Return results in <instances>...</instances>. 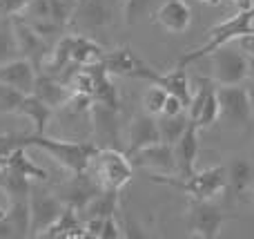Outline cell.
Instances as JSON below:
<instances>
[{"label": "cell", "instance_id": "cell-41", "mask_svg": "<svg viewBox=\"0 0 254 239\" xmlns=\"http://www.w3.org/2000/svg\"><path fill=\"white\" fill-rule=\"evenodd\" d=\"M11 237H18L16 226H13L11 219L4 215V217H0V239H11Z\"/></svg>", "mask_w": 254, "mask_h": 239}, {"label": "cell", "instance_id": "cell-5", "mask_svg": "<svg viewBox=\"0 0 254 239\" xmlns=\"http://www.w3.org/2000/svg\"><path fill=\"white\" fill-rule=\"evenodd\" d=\"M212 58V79L216 85H241L248 79V56L241 49L223 45L210 54Z\"/></svg>", "mask_w": 254, "mask_h": 239}, {"label": "cell", "instance_id": "cell-12", "mask_svg": "<svg viewBox=\"0 0 254 239\" xmlns=\"http://www.w3.org/2000/svg\"><path fill=\"white\" fill-rule=\"evenodd\" d=\"M134 163L140 168H147L149 172H163L170 174L176 172V159H174V146L170 143H154L134 155Z\"/></svg>", "mask_w": 254, "mask_h": 239}, {"label": "cell", "instance_id": "cell-35", "mask_svg": "<svg viewBox=\"0 0 254 239\" xmlns=\"http://www.w3.org/2000/svg\"><path fill=\"white\" fill-rule=\"evenodd\" d=\"M147 4H149V0H125L123 13H125V22H127V25H134V22L145 13Z\"/></svg>", "mask_w": 254, "mask_h": 239}, {"label": "cell", "instance_id": "cell-43", "mask_svg": "<svg viewBox=\"0 0 254 239\" xmlns=\"http://www.w3.org/2000/svg\"><path fill=\"white\" fill-rule=\"evenodd\" d=\"M234 4H237L239 9H250L252 4H254V0H232Z\"/></svg>", "mask_w": 254, "mask_h": 239}, {"label": "cell", "instance_id": "cell-11", "mask_svg": "<svg viewBox=\"0 0 254 239\" xmlns=\"http://www.w3.org/2000/svg\"><path fill=\"white\" fill-rule=\"evenodd\" d=\"M36 76H38V67L25 56H18L0 65V83L11 85V87L20 89L22 94L34 92Z\"/></svg>", "mask_w": 254, "mask_h": 239}, {"label": "cell", "instance_id": "cell-30", "mask_svg": "<svg viewBox=\"0 0 254 239\" xmlns=\"http://www.w3.org/2000/svg\"><path fill=\"white\" fill-rule=\"evenodd\" d=\"M4 168H11V170H18V172H22L25 177L29 179H38V181H47V172H45L43 168H38V165L34 163V161L27 157V146L18 148L16 152L11 155V159H9V163L4 165Z\"/></svg>", "mask_w": 254, "mask_h": 239}, {"label": "cell", "instance_id": "cell-4", "mask_svg": "<svg viewBox=\"0 0 254 239\" xmlns=\"http://www.w3.org/2000/svg\"><path fill=\"white\" fill-rule=\"evenodd\" d=\"M94 163H96L98 183L103 188L123 190L134 177V163H131L129 155L116 150V148H98Z\"/></svg>", "mask_w": 254, "mask_h": 239}, {"label": "cell", "instance_id": "cell-31", "mask_svg": "<svg viewBox=\"0 0 254 239\" xmlns=\"http://www.w3.org/2000/svg\"><path fill=\"white\" fill-rule=\"evenodd\" d=\"M252 181V165L246 159H234L228 168V183L234 192H243Z\"/></svg>", "mask_w": 254, "mask_h": 239}, {"label": "cell", "instance_id": "cell-42", "mask_svg": "<svg viewBox=\"0 0 254 239\" xmlns=\"http://www.w3.org/2000/svg\"><path fill=\"white\" fill-rule=\"evenodd\" d=\"M246 92H248V98H250V107H252V114H254V79L246 85Z\"/></svg>", "mask_w": 254, "mask_h": 239}, {"label": "cell", "instance_id": "cell-26", "mask_svg": "<svg viewBox=\"0 0 254 239\" xmlns=\"http://www.w3.org/2000/svg\"><path fill=\"white\" fill-rule=\"evenodd\" d=\"M119 192L121 190H112V188H101L96 195L89 199V204L83 208L85 217H110L116 215L119 208Z\"/></svg>", "mask_w": 254, "mask_h": 239}, {"label": "cell", "instance_id": "cell-44", "mask_svg": "<svg viewBox=\"0 0 254 239\" xmlns=\"http://www.w3.org/2000/svg\"><path fill=\"white\" fill-rule=\"evenodd\" d=\"M248 67H250V70H248V76L254 79V58H248Z\"/></svg>", "mask_w": 254, "mask_h": 239}, {"label": "cell", "instance_id": "cell-25", "mask_svg": "<svg viewBox=\"0 0 254 239\" xmlns=\"http://www.w3.org/2000/svg\"><path fill=\"white\" fill-rule=\"evenodd\" d=\"M0 190L7 195V199H27L31 190V179L11 168H0Z\"/></svg>", "mask_w": 254, "mask_h": 239}, {"label": "cell", "instance_id": "cell-22", "mask_svg": "<svg viewBox=\"0 0 254 239\" xmlns=\"http://www.w3.org/2000/svg\"><path fill=\"white\" fill-rule=\"evenodd\" d=\"M71 49H74V36H61L58 43L49 49L45 63L40 65L38 72H45V74L56 76L58 72H63L65 67L71 65Z\"/></svg>", "mask_w": 254, "mask_h": 239}, {"label": "cell", "instance_id": "cell-14", "mask_svg": "<svg viewBox=\"0 0 254 239\" xmlns=\"http://www.w3.org/2000/svg\"><path fill=\"white\" fill-rule=\"evenodd\" d=\"M198 132L201 130L194 123L185 130V134L174 143V159H176V174L190 177L196 172V157H198Z\"/></svg>", "mask_w": 254, "mask_h": 239}, {"label": "cell", "instance_id": "cell-2", "mask_svg": "<svg viewBox=\"0 0 254 239\" xmlns=\"http://www.w3.org/2000/svg\"><path fill=\"white\" fill-rule=\"evenodd\" d=\"M149 179H152L154 183H163V186L176 188V190L185 192V195L192 197V199L212 201L228 186V170H225L223 165H214V168L194 172V174H190V177H172V174H163V172H149Z\"/></svg>", "mask_w": 254, "mask_h": 239}, {"label": "cell", "instance_id": "cell-17", "mask_svg": "<svg viewBox=\"0 0 254 239\" xmlns=\"http://www.w3.org/2000/svg\"><path fill=\"white\" fill-rule=\"evenodd\" d=\"M34 96H38L43 103H47L49 107L58 110V107H65L67 101L71 98V89L67 87V83L58 80L56 76L45 74V72H38L34 83Z\"/></svg>", "mask_w": 254, "mask_h": 239}, {"label": "cell", "instance_id": "cell-13", "mask_svg": "<svg viewBox=\"0 0 254 239\" xmlns=\"http://www.w3.org/2000/svg\"><path fill=\"white\" fill-rule=\"evenodd\" d=\"M20 16L45 38H49L52 34H58L63 29L56 20V11H54L52 0H29L25 4V9L20 11Z\"/></svg>", "mask_w": 254, "mask_h": 239}, {"label": "cell", "instance_id": "cell-37", "mask_svg": "<svg viewBox=\"0 0 254 239\" xmlns=\"http://www.w3.org/2000/svg\"><path fill=\"white\" fill-rule=\"evenodd\" d=\"M185 110H188V105H185L179 96L167 94V101H165V105H163V114H165V116H174V114H181V112H185Z\"/></svg>", "mask_w": 254, "mask_h": 239}, {"label": "cell", "instance_id": "cell-32", "mask_svg": "<svg viewBox=\"0 0 254 239\" xmlns=\"http://www.w3.org/2000/svg\"><path fill=\"white\" fill-rule=\"evenodd\" d=\"M165 101H167V89L161 87V85H156V83H152L143 94V110L152 116H161Z\"/></svg>", "mask_w": 254, "mask_h": 239}, {"label": "cell", "instance_id": "cell-39", "mask_svg": "<svg viewBox=\"0 0 254 239\" xmlns=\"http://www.w3.org/2000/svg\"><path fill=\"white\" fill-rule=\"evenodd\" d=\"M103 217H85V237H96L101 239L103 233Z\"/></svg>", "mask_w": 254, "mask_h": 239}, {"label": "cell", "instance_id": "cell-3", "mask_svg": "<svg viewBox=\"0 0 254 239\" xmlns=\"http://www.w3.org/2000/svg\"><path fill=\"white\" fill-rule=\"evenodd\" d=\"M252 31H254V4L250 9H239V13H234L232 18H228V20L219 22L216 27H212L210 38L205 40V45H201V47L183 54V58L179 61V65L188 67L190 63L201 61V58L210 56L212 52H216L219 47L234 43L237 38H241V36H246V34H252Z\"/></svg>", "mask_w": 254, "mask_h": 239}, {"label": "cell", "instance_id": "cell-34", "mask_svg": "<svg viewBox=\"0 0 254 239\" xmlns=\"http://www.w3.org/2000/svg\"><path fill=\"white\" fill-rule=\"evenodd\" d=\"M22 146H27V134H0V168H4L11 155Z\"/></svg>", "mask_w": 254, "mask_h": 239}, {"label": "cell", "instance_id": "cell-6", "mask_svg": "<svg viewBox=\"0 0 254 239\" xmlns=\"http://www.w3.org/2000/svg\"><path fill=\"white\" fill-rule=\"evenodd\" d=\"M232 215L223 213L219 206H214L212 201L203 199H192L188 213V228L194 237L201 239H216L223 231V224Z\"/></svg>", "mask_w": 254, "mask_h": 239}, {"label": "cell", "instance_id": "cell-1", "mask_svg": "<svg viewBox=\"0 0 254 239\" xmlns=\"http://www.w3.org/2000/svg\"><path fill=\"white\" fill-rule=\"evenodd\" d=\"M34 146L38 150L47 152L56 163H61L65 170H69L71 174H83L87 172L89 163H94L98 148L94 143L87 141H65V139H54L45 134H27V148Z\"/></svg>", "mask_w": 254, "mask_h": 239}, {"label": "cell", "instance_id": "cell-21", "mask_svg": "<svg viewBox=\"0 0 254 239\" xmlns=\"http://www.w3.org/2000/svg\"><path fill=\"white\" fill-rule=\"evenodd\" d=\"M71 20H76L85 29H101L110 20V9L105 0H80Z\"/></svg>", "mask_w": 254, "mask_h": 239}, {"label": "cell", "instance_id": "cell-10", "mask_svg": "<svg viewBox=\"0 0 254 239\" xmlns=\"http://www.w3.org/2000/svg\"><path fill=\"white\" fill-rule=\"evenodd\" d=\"M136 79H145L149 83H156L161 87L167 89V94H174L179 96L185 105H190V98H192V87H190V79H188V72H185L183 65H176L174 70H170L167 74H158L154 72L149 65H145L143 70L138 72Z\"/></svg>", "mask_w": 254, "mask_h": 239}, {"label": "cell", "instance_id": "cell-7", "mask_svg": "<svg viewBox=\"0 0 254 239\" xmlns=\"http://www.w3.org/2000/svg\"><path fill=\"white\" fill-rule=\"evenodd\" d=\"M65 201L52 192L43 190L40 186L31 183L29 190V210H31V235L40 237L65 210Z\"/></svg>", "mask_w": 254, "mask_h": 239}, {"label": "cell", "instance_id": "cell-16", "mask_svg": "<svg viewBox=\"0 0 254 239\" xmlns=\"http://www.w3.org/2000/svg\"><path fill=\"white\" fill-rule=\"evenodd\" d=\"M156 22L170 34H183L192 25V9L185 0H165L156 11Z\"/></svg>", "mask_w": 254, "mask_h": 239}, {"label": "cell", "instance_id": "cell-33", "mask_svg": "<svg viewBox=\"0 0 254 239\" xmlns=\"http://www.w3.org/2000/svg\"><path fill=\"white\" fill-rule=\"evenodd\" d=\"M25 96L27 94H22L20 89L11 87L7 83H0V114H18Z\"/></svg>", "mask_w": 254, "mask_h": 239}, {"label": "cell", "instance_id": "cell-40", "mask_svg": "<svg viewBox=\"0 0 254 239\" xmlns=\"http://www.w3.org/2000/svg\"><path fill=\"white\" fill-rule=\"evenodd\" d=\"M237 45L248 58H254V31L252 34L241 36V38H237Z\"/></svg>", "mask_w": 254, "mask_h": 239}, {"label": "cell", "instance_id": "cell-27", "mask_svg": "<svg viewBox=\"0 0 254 239\" xmlns=\"http://www.w3.org/2000/svg\"><path fill=\"white\" fill-rule=\"evenodd\" d=\"M190 123H192V121H190L188 110L181 112V114H174V116H165V114H161V116H158V130H161V141H163V143H170V146H174V143L185 134V130L190 128Z\"/></svg>", "mask_w": 254, "mask_h": 239}, {"label": "cell", "instance_id": "cell-28", "mask_svg": "<svg viewBox=\"0 0 254 239\" xmlns=\"http://www.w3.org/2000/svg\"><path fill=\"white\" fill-rule=\"evenodd\" d=\"M18 56H20V47L13 31V20L11 16H0V65Z\"/></svg>", "mask_w": 254, "mask_h": 239}, {"label": "cell", "instance_id": "cell-18", "mask_svg": "<svg viewBox=\"0 0 254 239\" xmlns=\"http://www.w3.org/2000/svg\"><path fill=\"white\" fill-rule=\"evenodd\" d=\"M103 65H105V70L112 76H129V79H136L138 72L145 67V63L131 47H116L112 52H105Z\"/></svg>", "mask_w": 254, "mask_h": 239}, {"label": "cell", "instance_id": "cell-19", "mask_svg": "<svg viewBox=\"0 0 254 239\" xmlns=\"http://www.w3.org/2000/svg\"><path fill=\"white\" fill-rule=\"evenodd\" d=\"M40 237H49V239H80V237H85V222H80L78 208L67 204L65 210L61 213V217H58Z\"/></svg>", "mask_w": 254, "mask_h": 239}, {"label": "cell", "instance_id": "cell-9", "mask_svg": "<svg viewBox=\"0 0 254 239\" xmlns=\"http://www.w3.org/2000/svg\"><path fill=\"white\" fill-rule=\"evenodd\" d=\"M11 20H13V31H16V38H18V47H20V56L29 58L40 70V65L45 63V58H47V54H49L47 38L40 36L20 13H13Z\"/></svg>", "mask_w": 254, "mask_h": 239}, {"label": "cell", "instance_id": "cell-8", "mask_svg": "<svg viewBox=\"0 0 254 239\" xmlns=\"http://www.w3.org/2000/svg\"><path fill=\"white\" fill-rule=\"evenodd\" d=\"M219 105H221V116L232 125H250L254 119L250 98H248L246 87L241 85H219Z\"/></svg>", "mask_w": 254, "mask_h": 239}, {"label": "cell", "instance_id": "cell-45", "mask_svg": "<svg viewBox=\"0 0 254 239\" xmlns=\"http://www.w3.org/2000/svg\"><path fill=\"white\" fill-rule=\"evenodd\" d=\"M7 208H9V206H2V204H0V217H4V215H7Z\"/></svg>", "mask_w": 254, "mask_h": 239}, {"label": "cell", "instance_id": "cell-24", "mask_svg": "<svg viewBox=\"0 0 254 239\" xmlns=\"http://www.w3.org/2000/svg\"><path fill=\"white\" fill-rule=\"evenodd\" d=\"M105 56V49L92 40L89 36H74V49H71V65L87 67L94 63H101Z\"/></svg>", "mask_w": 254, "mask_h": 239}, {"label": "cell", "instance_id": "cell-36", "mask_svg": "<svg viewBox=\"0 0 254 239\" xmlns=\"http://www.w3.org/2000/svg\"><path fill=\"white\" fill-rule=\"evenodd\" d=\"M119 237H123V233H121V226L116 224V215H110V217H105V222H103L101 239H119Z\"/></svg>", "mask_w": 254, "mask_h": 239}, {"label": "cell", "instance_id": "cell-20", "mask_svg": "<svg viewBox=\"0 0 254 239\" xmlns=\"http://www.w3.org/2000/svg\"><path fill=\"white\" fill-rule=\"evenodd\" d=\"M87 70L92 72V76H94V103H101V105H105V107L119 110V105H121L119 89L112 83V74L105 70L103 61L94 63V65H87Z\"/></svg>", "mask_w": 254, "mask_h": 239}, {"label": "cell", "instance_id": "cell-15", "mask_svg": "<svg viewBox=\"0 0 254 239\" xmlns=\"http://www.w3.org/2000/svg\"><path fill=\"white\" fill-rule=\"evenodd\" d=\"M161 141V130H158V116L152 114H138L129 125V148L127 155L134 157L138 150Z\"/></svg>", "mask_w": 254, "mask_h": 239}, {"label": "cell", "instance_id": "cell-23", "mask_svg": "<svg viewBox=\"0 0 254 239\" xmlns=\"http://www.w3.org/2000/svg\"><path fill=\"white\" fill-rule=\"evenodd\" d=\"M18 114L27 116V119L31 121L36 134H45L47 132L49 121H52L54 107H49L47 103H43L38 96H34V94H27L22 105H20V110H18Z\"/></svg>", "mask_w": 254, "mask_h": 239}, {"label": "cell", "instance_id": "cell-29", "mask_svg": "<svg viewBox=\"0 0 254 239\" xmlns=\"http://www.w3.org/2000/svg\"><path fill=\"white\" fill-rule=\"evenodd\" d=\"M7 217L16 226L18 237L31 235V210H29V197L27 199H11L7 208Z\"/></svg>", "mask_w": 254, "mask_h": 239}, {"label": "cell", "instance_id": "cell-38", "mask_svg": "<svg viewBox=\"0 0 254 239\" xmlns=\"http://www.w3.org/2000/svg\"><path fill=\"white\" fill-rule=\"evenodd\" d=\"M29 0H0V16H13L25 9Z\"/></svg>", "mask_w": 254, "mask_h": 239}]
</instances>
